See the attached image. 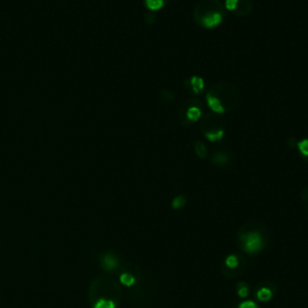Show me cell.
I'll use <instances>...</instances> for the list:
<instances>
[{"label":"cell","mask_w":308,"mask_h":308,"mask_svg":"<svg viewBox=\"0 0 308 308\" xmlns=\"http://www.w3.org/2000/svg\"><path fill=\"white\" fill-rule=\"evenodd\" d=\"M207 104L214 113L222 114L232 111L239 101L238 88L231 82L214 85L207 93Z\"/></svg>","instance_id":"cell-1"},{"label":"cell","mask_w":308,"mask_h":308,"mask_svg":"<svg viewBox=\"0 0 308 308\" xmlns=\"http://www.w3.org/2000/svg\"><path fill=\"white\" fill-rule=\"evenodd\" d=\"M123 292L119 283L108 276L96 277L91 283L88 289L89 302L93 304L104 301L119 303L122 300Z\"/></svg>","instance_id":"cell-2"},{"label":"cell","mask_w":308,"mask_h":308,"mask_svg":"<svg viewBox=\"0 0 308 308\" xmlns=\"http://www.w3.org/2000/svg\"><path fill=\"white\" fill-rule=\"evenodd\" d=\"M195 21L204 28H214L223 21V5L219 0H200L194 10Z\"/></svg>","instance_id":"cell-3"},{"label":"cell","mask_w":308,"mask_h":308,"mask_svg":"<svg viewBox=\"0 0 308 308\" xmlns=\"http://www.w3.org/2000/svg\"><path fill=\"white\" fill-rule=\"evenodd\" d=\"M265 229H253V223L247 224L238 232V241L241 248L247 254H258L265 247V239H264Z\"/></svg>","instance_id":"cell-4"},{"label":"cell","mask_w":308,"mask_h":308,"mask_svg":"<svg viewBox=\"0 0 308 308\" xmlns=\"http://www.w3.org/2000/svg\"><path fill=\"white\" fill-rule=\"evenodd\" d=\"M201 130L205 138L210 141H218L224 136V126L222 119L218 117L217 113H208L202 118Z\"/></svg>","instance_id":"cell-5"},{"label":"cell","mask_w":308,"mask_h":308,"mask_svg":"<svg viewBox=\"0 0 308 308\" xmlns=\"http://www.w3.org/2000/svg\"><path fill=\"white\" fill-rule=\"evenodd\" d=\"M245 267V261L238 254H230L225 258L223 265V275L226 278L232 279L238 277L241 273H243Z\"/></svg>","instance_id":"cell-6"},{"label":"cell","mask_w":308,"mask_h":308,"mask_svg":"<svg viewBox=\"0 0 308 308\" xmlns=\"http://www.w3.org/2000/svg\"><path fill=\"white\" fill-rule=\"evenodd\" d=\"M202 114V106L199 100H189L184 104V106L181 110V116L184 118V120H188V123L198 122Z\"/></svg>","instance_id":"cell-7"},{"label":"cell","mask_w":308,"mask_h":308,"mask_svg":"<svg viewBox=\"0 0 308 308\" xmlns=\"http://www.w3.org/2000/svg\"><path fill=\"white\" fill-rule=\"evenodd\" d=\"M100 264L102 269H104L106 272H113L119 267V260H118L117 255L110 253V252L101 255Z\"/></svg>","instance_id":"cell-8"},{"label":"cell","mask_w":308,"mask_h":308,"mask_svg":"<svg viewBox=\"0 0 308 308\" xmlns=\"http://www.w3.org/2000/svg\"><path fill=\"white\" fill-rule=\"evenodd\" d=\"M252 9H253L252 0H237L234 12L237 16H247L251 14Z\"/></svg>","instance_id":"cell-9"},{"label":"cell","mask_w":308,"mask_h":308,"mask_svg":"<svg viewBox=\"0 0 308 308\" xmlns=\"http://www.w3.org/2000/svg\"><path fill=\"white\" fill-rule=\"evenodd\" d=\"M187 83L189 85L192 93H195V94H198V93H200L202 89H204V80H202L201 77L193 76Z\"/></svg>","instance_id":"cell-10"},{"label":"cell","mask_w":308,"mask_h":308,"mask_svg":"<svg viewBox=\"0 0 308 308\" xmlns=\"http://www.w3.org/2000/svg\"><path fill=\"white\" fill-rule=\"evenodd\" d=\"M255 296L259 301H263V302H267L270 301L273 296V291L271 290V288L267 287H261L255 292Z\"/></svg>","instance_id":"cell-11"},{"label":"cell","mask_w":308,"mask_h":308,"mask_svg":"<svg viewBox=\"0 0 308 308\" xmlns=\"http://www.w3.org/2000/svg\"><path fill=\"white\" fill-rule=\"evenodd\" d=\"M229 161V155L224 152H218V153H214L212 157V163L214 165H225L228 164Z\"/></svg>","instance_id":"cell-12"},{"label":"cell","mask_w":308,"mask_h":308,"mask_svg":"<svg viewBox=\"0 0 308 308\" xmlns=\"http://www.w3.org/2000/svg\"><path fill=\"white\" fill-rule=\"evenodd\" d=\"M194 149H195V153H197L198 157H200L201 159H205V158L207 157V148H206V146H205L204 142H201V141L195 142Z\"/></svg>","instance_id":"cell-13"},{"label":"cell","mask_w":308,"mask_h":308,"mask_svg":"<svg viewBox=\"0 0 308 308\" xmlns=\"http://www.w3.org/2000/svg\"><path fill=\"white\" fill-rule=\"evenodd\" d=\"M237 296L241 298H247L248 294H250V287H248V284L245 282H239L237 284Z\"/></svg>","instance_id":"cell-14"},{"label":"cell","mask_w":308,"mask_h":308,"mask_svg":"<svg viewBox=\"0 0 308 308\" xmlns=\"http://www.w3.org/2000/svg\"><path fill=\"white\" fill-rule=\"evenodd\" d=\"M145 2H146V6L152 11L159 10V9H161L165 4H166L164 0H145Z\"/></svg>","instance_id":"cell-15"},{"label":"cell","mask_w":308,"mask_h":308,"mask_svg":"<svg viewBox=\"0 0 308 308\" xmlns=\"http://www.w3.org/2000/svg\"><path fill=\"white\" fill-rule=\"evenodd\" d=\"M186 204H187L186 197L179 195V197H176L175 199H173L172 202H171V206H172L173 210H179V208L184 207Z\"/></svg>","instance_id":"cell-16"},{"label":"cell","mask_w":308,"mask_h":308,"mask_svg":"<svg viewBox=\"0 0 308 308\" xmlns=\"http://www.w3.org/2000/svg\"><path fill=\"white\" fill-rule=\"evenodd\" d=\"M297 147H298V149H300L301 154H302L304 158L308 157V139L302 140L301 142H298Z\"/></svg>","instance_id":"cell-17"},{"label":"cell","mask_w":308,"mask_h":308,"mask_svg":"<svg viewBox=\"0 0 308 308\" xmlns=\"http://www.w3.org/2000/svg\"><path fill=\"white\" fill-rule=\"evenodd\" d=\"M236 308H259V306H258L254 301L244 300V301H242L241 303H238V306Z\"/></svg>","instance_id":"cell-18"},{"label":"cell","mask_w":308,"mask_h":308,"mask_svg":"<svg viewBox=\"0 0 308 308\" xmlns=\"http://www.w3.org/2000/svg\"><path fill=\"white\" fill-rule=\"evenodd\" d=\"M236 4H237V0H226V2H225L226 9H228V10H230V11L235 10Z\"/></svg>","instance_id":"cell-19"},{"label":"cell","mask_w":308,"mask_h":308,"mask_svg":"<svg viewBox=\"0 0 308 308\" xmlns=\"http://www.w3.org/2000/svg\"><path fill=\"white\" fill-rule=\"evenodd\" d=\"M304 160H306V161H307V163H308V157H306V158H304Z\"/></svg>","instance_id":"cell-20"}]
</instances>
